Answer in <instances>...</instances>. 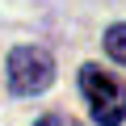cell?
<instances>
[{
	"label": "cell",
	"mask_w": 126,
	"mask_h": 126,
	"mask_svg": "<svg viewBox=\"0 0 126 126\" xmlns=\"http://www.w3.org/2000/svg\"><path fill=\"white\" fill-rule=\"evenodd\" d=\"M105 50H109V59H118L122 67H126V21L105 30Z\"/></svg>",
	"instance_id": "obj_3"
},
{
	"label": "cell",
	"mask_w": 126,
	"mask_h": 126,
	"mask_svg": "<svg viewBox=\"0 0 126 126\" xmlns=\"http://www.w3.org/2000/svg\"><path fill=\"white\" fill-rule=\"evenodd\" d=\"M80 93L93 105V122L97 126H122L126 122V84L109 72H101L97 63L80 67Z\"/></svg>",
	"instance_id": "obj_1"
},
{
	"label": "cell",
	"mask_w": 126,
	"mask_h": 126,
	"mask_svg": "<svg viewBox=\"0 0 126 126\" xmlns=\"http://www.w3.org/2000/svg\"><path fill=\"white\" fill-rule=\"evenodd\" d=\"M55 80V59L46 46H17L9 55V88L17 97H38Z\"/></svg>",
	"instance_id": "obj_2"
},
{
	"label": "cell",
	"mask_w": 126,
	"mask_h": 126,
	"mask_svg": "<svg viewBox=\"0 0 126 126\" xmlns=\"http://www.w3.org/2000/svg\"><path fill=\"white\" fill-rule=\"evenodd\" d=\"M34 126H80L76 118H67V113H42Z\"/></svg>",
	"instance_id": "obj_4"
}]
</instances>
